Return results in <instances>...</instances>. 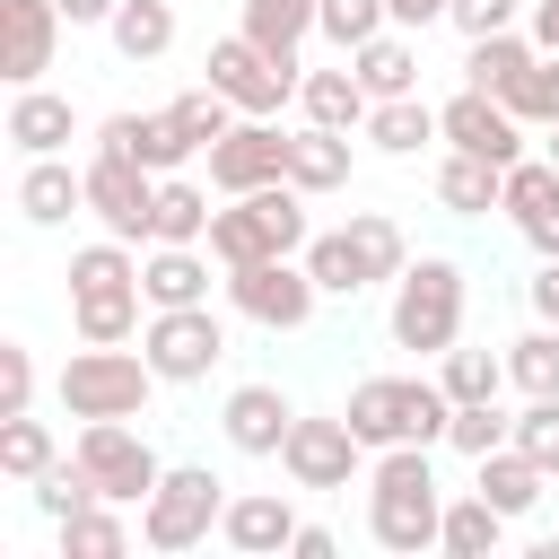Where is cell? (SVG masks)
Returning <instances> with one entry per match:
<instances>
[{"label": "cell", "mask_w": 559, "mask_h": 559, "mask_svg": "<svg viewBox=\"0 0 559 559\" xmlns=\"http://www.w3.org/2000/svg\"><path fill=\"white\" fill-rule=\"evenodd\" d=\"M367 533H376L384 550H402V559L437 550V533H445V489H437L428 445H384V454H376V472H367Z\"/></svg>", "instance_id": "obj_1"}, {"label": "cell", "mask_w": 559, "mask_h": 559, "mask_svg": "<svg viewBox=\"0 0 559 559\" xmlns=\"http://www.w3.org/2000/svg\"><path fill=\"white\" fill-rule=\"evenodd\" d=\"M341 419L358 428L367 454H384V445H437L454 428V393L437 376H367V384H349Z\"/></svg>", "instance_id": "obj_2"}, {"label": "cell", "mask_w": 559, "mask_h": 559, "mask_svg": "<svg viewBox=\"0 0 559 559\" xmlns=\"http://www.w3.org/2000/svg\"><path fill=\"white\" fill-rule=\"evenodd\" d=\"M306 192L297 183H262V192H236L218 218H210V262H271V253H306Z\"/></svg>", "instance_id": "obj_3"}, {"label": "cell", "mask_w": 559, "mask_h": 559, "mask_svg": "<svg viewBox=\"0 0 559 559\" xmlns=\"http://www.w3.org/2000/svg\"><path fill=\"white\" fill-rule=\"evenodd\" d=\"M393 349H419V358H445L463 341V271L445 253H419L402 280H393V314H384Z\"/></svg>", "instance_id": "obj_4"}, {"label": "cell", "mask_w": 559, "mask_h": 559, "mask_svg": "<svg viewBox=\"0 0 559 559\" xmlns=\"http://www.w3.org/2000/svg\"><path fill=\"white\" fill-rule=\"evenodd\" d=\"M157 384H166V376L148 367V349H96V341H87V349L61 367L52 393H61L70 419H140Z\"/></svg>", "instance_id": "obj_5"}, {"label": "cell", "mask_w": 559, "mask_h": 559, "mask_svg": "<svg viewBox=\"0 0 559 559\" xmlns=\"http://www.w3.org/2000/svg\"><path fill=\"white\" fill-rule=\"evenodd\" d=\"M218 515H227V480L210 463H175L140 507V542L148 550H192V542L218 533Z\"/></svg>", "instance_id": "obj_6"}, {"label": "cell", "mask_w": 559, "mask_h": 559, "mask_svg": "<svg viewBox=\"0 0 559 559\" xmlns=\"http://www.w3.org/2000/svg\"><path fill=\"white\" fill-rule=\"evenodd\" d=\"M314 271H306V253H271V262H236L227 271V306L245 314V323H262V332H306L314 323Z\"/></svg>", "instance_id": "obj_7"}, {"label": "cell", "mask_w": 559, "mask_h": 559, "mask_svg": "<svg viewBox=\"0 0 559 559\" xmlns=\"http://www.w3.org/2000/svg\"><path fill=\"white\" fill-rule=\"evenodd\" d=\"M70 454L96 472V489H105L114 507H148V489L166 480L157 445H148L131 419H79V445H70Z\"/></svg>", "instance_id": "obj_8"}, {"label": "cell", "mask_w": 559, "mask_h": 559, "mask_svg": "<svg viewBox=\"0 0 559 559\" xmlns=\"http://www.w3.org/2000/svg\"><path fill=\"white\" fill-rule=\"evenodd\" d=\"M79 175H87V210L105 218V236H122V245H157V175H148L140 157L96 148Z\"/></svg>", "instance_id": "obj_9"}, {"label": "cell", "mask_w": 559, "mask_h": 559, "mask_svg": "<svg viewBox=\"0 0 559 559\" xmlns=\"http://www.w3.org/2000/svg\"><path fill=\"white\" fill-rule=\"evenodd\" d=\"M140 349H148V367H157L166 384H201V376L227 358V323H218L210 306H148Z\"/></svg>", "instance_id": "obj_10"}, {"label": "cell", "mask_w": 559, "mask_h": 559, "mask_svg": "<svg viewBox=\"0 0 559 559\" xmlns=\"http://www.w3.org/2000/svg\"><path fill=\"white\" fill-rule=\"evenodd\" d=\"M210 87H218V96H236V114H280V105L306 87V70H297V61H280V52H262V44L236 26L227 44H210Z\"/></svg>", "instance_id": "obj_11"}, {"label": "cell", "mask_w": 559, "mask_h": 559, "mask_svg": "<svg viewBox=\"0 0 559 559\" xmlns=\"http://www.w3.org/2000/svg\"><path fill=\"white\" fill-rule=\"evenodd\" d=\"M262 183H288V131L271 114H245L227 140H210V192H262Z\"/></svg>", "instance_id": "obj_12"}, {"label": "cell", "mask_w": 559, "mask_h": 559, "mask_svg": "<svg viewBox=\"0 0 559 559\" xmlns=\"http://www.w3.org/2000/svg\"><path fill=\"white\" fill-rule=\"evenodd\" d=\"M280 463H288V480H297V489H349V480H358V463H367V445H358V428H349V419H297V428H288V445H280Z\"/></svg>", "instance_id": "obj_13"}, {"label": "cell", "mask_w": 559, "mask_h": 559, "mask_svg": "<svg viewBox=\"0 0 559 559\" xmlns=\"http://www.w3.org/2000/svg\"><path fill=\"white\" fill-rule=\"evenodd\" d=\"M437 131H445V148H472V157H489V166H515V157H524V122L507 114V96H480V87L445 96V105H437Z\"/></svg>", "instance_id": "obj_14"}, {"label": "cell", "mask_w": 559, "mask_h": 559, "mask_svg": "<svg viewBox=\"0 0 559 559\" xmlns=\"http://www.w3.org/2000/svg\"><path fill=\"white\" fill-rule=\"evenodd\" d=\"M61 0H0V79L9 87H35L61 52Z\"/></svg>", "instance_id": "obj_15"}, {"label": "cell", "mask_w": 559, "mask_h": 559, "mask_svg": "<svg viewBox=\"0 0 559 559\" xmlns=\"http://www.w3.org/2000/svg\"><path fill=\"white\" fill-rule=\"evenodd\" d=\"M507 218L533 253H559V166L550 157H515L507 166Z\"/></svg>", "instance_id": "obj_16"}, {"label": "cell", "mask_w": 559, "mask_h": 559, "mask_svg": "<svg viewBox=\"0 0 559 559\" xmlns=\"http://www.w3.org/2000/svg\"><path fill=\"white\" fill-rule=\"evenodd\" d=\"M218 428H227V445H236V454H280V445H288V428H297V411H288V393H280V384H236V393H227V411H218Z\"/></svg>", "instance_id": "obj_17"}, {"label": "cell", "mask_w": 559, "mask_h": 559, "mask_svg": "<svg viewBox=\"0 0 559 559\" xmlns=\"http://www.w3.org/2000/svg\"><path fill=\"white\" fill-rule=\"evenodd\" d=\"M218 542H227V550H245V559H271V550H288V542H297V507H288L280 489H245V498H227Z\"/></svg>", "instance_id": "obj_18"}, {"label": "cell", "mask_w": 559, "mask_h": 559, "mask_svg": "<svg viewBox=\"0 0 559 559\" xmlns=\"http://www.w3.org/2000/svg\"><path fill=\"white\" fill-rule=\"evenodd\" d=\"M96 148H122V157H140L148 175H175V166L192 157V140L175 131V114H105V122H96Z\"/></svg>", "instance_id": "obj_19"}, {"label": "cell", "mask_w": 559, "mask_h": 559, "mask_svg": "<svg viewBox=\"0 0 559 559\" xmlns=\"http://www.w3.org/2000/svg\"><path fill=\"white\" fill-rule=\"evenodd\" d=\"M70 210H87V175H70V157H26V175H17V218H26V227H61Z\"/></svg>", "instance_id": "obj_20"}, {"label": "cell", "mask_w": 559, "mask_h": 559, "mask_svg": "<svg viewBox=\"0 0 559 559\" xmlns=\"http://www.w3.org/2000/svg\"><path fill=\"white\" fill-rule=\"evenodd\" d=\"M472 472H480L472 489H480V498H489L498 515H533V507H542V489H550V472H542V463H533V454H524L515 437H507L498 454H480Z\"/></svg>", "instance_id": "obj_21"}, {"label": "cell", "mask_w": 559, "mask_h": 559, "mask_svg": "<svg viewBox=\"0 0 559 559\" xmlns=\"http://www.w3.org/2000/svg\"><path fill=\"white\" fill-rule=\"evenodd\" d=\"M297 105H306V122H323V131H367V114H376V96L358 87L349 52H341V70H306Z\"/></svg>", "instance_id": "obj_22"}, {"label": "cell", "mask_w": 559, "mask_h": 559, "mask_svg": "<svg viewBox=\"0 0 559 559\" xmlns=\"http://www.w3.org/2000/svg\"><path fill=\"white\" fill-rule=\"evenodd\" d=\"M349 70H358V87L384 105V96H419V52H411V35L402 26H384V35H367L358 52H349Z\"/></svg>", "instance_id": "obj_23"}, {"label": "cell", "mask_w": 559, "mask_h": 559, "mask_svg": "<svg viewBox=\"0 0 559 559\" xmlns=\"http://www.w3.org/2000/svg\"><path fill=\"white\" fill-rule=\"evenodd\" d=\"M542 61V44L533 35H515V26H498V35H472V52H463V87H480V96H507L524 70Z\"/></svg>", "instance_id": "obj_24"}, {"label": "cell", "mask_w": 559, "mask_h": 559, "mask_svg": "<svg viewBox=\"0 0 559 559\" xmlns=\"http://www.w3.org/2000/svg\"><path fill=\"white\" fill-rule=\"evenodd\" d=\"M70 131H79L70 96H52V87H17V105H9V140H17L26 157H61Z\"/></svg>", "instance_id": "obj_25"}, {"label": "cell", "mask_w": 559, "mask_h": 559, "mask_svg": "<svg viewBox=\"0 0 559 559\" xmlns=\"http://www.w3.org/2000/svg\"><path fill=\"white\" fill-rule=\"evenodd\" d=\"M140 297H148V306H210V262H201V245H157V253L140 262Z\"/></svg>", "instance_id": "obj_26"}, {"label": "cell", "mask_w": 559, "mask_h": 559, "mask_svg": "<svg viewBox=\"0 0 559 559\" xmlns=\"http://www.w3.org/2000/svg\"><path fill=\"white\" fill-rule=\"evenodd\" d=\"M288 183L297 192H341L349 183V131H323V122L288 131Z\"/></svg>", "instance_id": "obj_27"}, {"label": "cell", "mask_w": 559, "mask_h": 559, "mask_svg": "<svg viewBox=\"0 0 559 559\" xmlns=\"http://www.w3.org/2000/svg\"><path fill=\"white\" fill-rule=\"evenodd\" d=\"M437 201H445L454 218H480V210H507V166H489V157H472V148H454V157L437 166Z\"/></svg>", "instance_id": "obj_28"}, {"label": "cell", "mask_w": 559, "mask_h": 559, "mask_svg": "<svg viewBox=\"0 0 559 559\" xmlns=\"http://www.w3.org/2000/svg\"><path fill=\"white\" fill-rule=\"evenodd\" d=\"M140 306H148V297H140V280H131V288H79V297H70V323H79V341L122 349V341L140 332Z\"/></svg>", "instance_id": "obj_29"}, {"label": "cell", "mask_w": 559, "mask_h": 559, "mask_svg": "<svg viewBox=\"0 0 559 559\" xmlns=\"http://www.w3.org/2000/svg\"><path fill=\"white\" fill-rule=\"evenodd\" d=\"M367 140H376L384 157H419V148L445 140V131H437V105H428V96H384V105L367 114Z\"/></svg>", "instance_id": "obj_30"}, {"label": "cell", "mask_w": 559, "mask_h": 559, "mask_svg": "<svg viewBox=\"0 0 559 559\" xmlns=\"http://www.w3.org/2000/svg\"><path fill=\"white\" fill-rule=\"evenodd\" d=\"M507 524H515V515H498L480 489H472V498H445V533H437V550H454V559H489V550L507 542Z\"/></svg>", "instance_id": "obj_31"}, {"label": "cell", "mask_w": 559, "mask_h": 559, "mask_svg": "<svg viewBox=\"0 0 559 559\" xmlns=\"http://www.w3.org/2000/svg\"><path fill=\"white\" fill-rule=\"evenodd\" d=\"M314 17H323V0H245V35L262 52H280V61H297V44L314 35Z\"/></svg>", "instance_id": "obj_32"}, {"label": "cell", "mask_w": 559, "mask_h": 559, "mask_svg": "<svg viewBox=\"0 0 559 559\" xmlns=\"http://www.w3.org/2000/svg\"><path fill=\"white\" fill-rule=\"evenodd\" d=\"M210 192L183 175H157V245H210Z\"/></svg>", "instance_id": "obj_33"}, {"label": "cell", "mask_w": 559, "mask_h": 559, "mask_svg": "<svg viewBox=\"0 0 559 559\" xmlns=\"http://www.w3.org/2000/svg\"><path fill=\"white\" fill-rule=\"evenodd\" d=\"M52 533H61V559H122V550H131V524L114 515V498H96V507L61 515Z\"/></svg>", "instance_id": "obj_34"}, {"label": "cell", "mask_w": 559, "mask_h": 559, "mask_svg": "<svg viewBox=\"0 0 559 559\" xmlns=\"http://www.w3.org/2000/svg\"><path fill=\"white\" fill-rule=\"evenodd\" d=\"M105 35H114V52H122V61H157V52L175 44V9H166V0H122Z\"/></svg>", "instance_id": "obj_35"}, {"label": "cell", "mask_w": 559, "mask_h": 559, "mask_svg": "<svg viewBox=\"0 0 559 559\" xmlns=\"http://www.w3.org/2000/svg\"><path fill=\"white\" fill-rule=\"evenodd\" d=\"M306 271H314L323 297H358V288H376L367 262H358V245H349V227H341V236H306Z\"/></svg>", "instance_id": "obj_36"}, {"label": "cell", "mask_w": 559, "mask_h": 559, "mask_svg": "<svg viewBox=\"0 0 559 559\" xmlns=\"http://www.w3.org/2000/svg\"><path fill=\"white\" fill-rule=\"evenodd\" d=\"M437 384H445L454 402H498V393H507V358H489V349H463V341H454V349L437 358Z\"/></svg>", "instance_id": "obj_37"}, {"label": "cell", "mask_w": 559, "mask_h": 559, "mask_svg": "<svg viewBox=\"0 0 559 559\" xmlns=\"http://www.w3.org/2000/svg\"><path fill=\"white\" fill-rule=\"evenodd\" d=\"M61 454H52V428L35 419V411H9L0 419V472L9 480H35V472H52Z\"/></svg>", "instance_id": "obj_38"}, {"label": "cell", "mask_w": 559, "mask_h": 559, "mask_svg": "<svg viewBox=\"0 0 559 559\" xmlns=\"http://www.w3.org/2000/svg\"><path fill=\"white\" fill-rule=\"evenodd\" d=\"M166 114H175V131H183L192 148H210V140H227V131H236V96H218L210 79H201V87H183Z\"/></svg>", "instance_id": "obj_39"}, {"label": "cell", "mask_w": 559, "mask_h": 559, "mask_svg": "<svg viewBox=\"0 0 559 559\" xmlns=\"http://www.w3.org/2000/svg\"><path fill=\"white\" fill-rule=\"evenodd\" d=\"M349 245H358L367 280H402V271H411V245H402V227H393L384 210H358V218H349Z\"/></svg>", "instance_id": "obj_40"}, {"label": "cell", "mask_w": 559, "mask_h": 559, "mask_svg": "<svg viewBox=\"0 0 559 559\" xmlns=\"http://www.w3.org/2000/svg\"><path fill=\"white\" fill-rule=\"evenodd\" d=\"M26 489H35V515H52V524H61V515H79V507H96V498H105V489H96V472H87V463H79V454H70V463H52V472H35V480H26Z\"/></svg>", "instance_id": "obj_41"}, {"label": "cell", "mask_w": 559, "mask_h": 559, "mask_svg": "<svg viewBox=\"0 0 559 559\" xmlns=\"http://www.w3.org/2000/svg\"><path fill=\"white\" fill-rule=\"evenodd\" d=\"M507 384H515V393H559V323L507 341Z\"/></svg>", "instance_id": "obj_42"}, {"label": "cell", "mask_w": 559, "mask_h": 559, "mask_svg": "<svg viewBox=\"0 0 559 559\" xmlns=\"http://www.w3.org/2000/svg\"><path fill=\"white\" fill-rule=\"evenodd\" d=\"M507 114H515L524 131H550V122H559V52H542V61L507 87Z\"/></svg>", "instance_id": "obj_43"}, {"label": "cell", "mask_w": 559, "mask_h": 559, "mask_svg": "<svg viewBox=\"0 0 559 559\" xmlns=\"http://www.w3.org/2000/svg\"><path fill=\"white\" fill-rule=\"evenodd\" d=\"M507 437H515V419H507L498 402H454V428H445V445H454V454H472V463H480V454H498Z\"/></svg>", "instance_id": "obj_44"}, {"label": "cell", "mask_w": 559, "mask_h": 559, "mask_svg": "<svg viewBox=\"0 0 559 559\" xmlns=\"http://www.w3.org/2000/svg\"><path fill=\"white\" fill-rule=\"evenodd\" d=\"M393 26V9L384 0H323V17H314V35H332L341 52H358L367 35H384Z\"/></svg>", "instance_id": "obj_45"}, {"label": "cell", "mask_w": 559, "mask_h": 559, "mask_svg": "<svg viewBox=\"0 0 559 559\" xmlns=\"http://www.w3.org/2000/svg\"><path fill=\"white\" fill-rule=\"evenodd\" d=\"M515 445L559 480V393H524V411H515Z\"/></svg>", "instance_id": "obj_46"}, {"label": "cell", "mask_w": 559, "mask_h": 559, "mask_svg": "<svg viewBox=\"0 0 559 559\" xmlns=\"http://www.w3.org/2000/svg\"><path fill=\"white\" fill-rule=\"evenodd\" d=\"M9 411H35V358H26V341H0V419Z\"/></svg>", "instance_id": "obj_47"}, {"label": "cell", "mask_w": 559, "mask_h": 559, "mask_svg": "<svg viewBox=\"0 0 559 559\" xmlns=\"http://www.w3.org/2000/svg\"><path fill=\"white\" fill-rule=\"evenodd\" d=\"M515 9H524V0H445V17L463 26V44H472V35H498V26H515Z\"/></svg>", "instance_id": "obj_48"}, {"label": "cell", "mask_w": 559, "mask_h": 559, "mask_svg": "<svg viewBox=\"0 0 559 559\" xmlns=\"http://www.w3.org/2000/svg\"><path fill=\"white\" fill-rule=\"evenodd\" d=\"M524 297H533V314H542V323H559V253H542V271L524 280Z\"/></svg>", "instance_id": "obj_49"}, {"label": "cell", "mask_w": 559, "mask_h": 559, "mask_svg": "<svg viewBox=\"0 0 559 559\" xmlns=\"http://www.w3.org/2000/svg\"><path fill=\"white\" fill-rule=\"evenodd\" d=\"M114 9H122V0H61L70 26H114Z\"/></svg>", "instance_id": "obj_50"}, {"label": "cell", "mask_w": 559, "mask_h": 559, "mask_svg": "<svg viewBox=\"0 0 559 559\" xmlns=\"http://www.w3.org/2000/svg\"><path fill=\"white\" fill-rule=\"evenodd\" d=\"M533 44L559 52V0H533Z\"/></svg>", "instance_id": "obj_51"}, {"label": "cell", "mask_w": 559, "mask_h": 559, "mask_svg": "<svg viewBox=\"0 0 559 559\" xmlns=\"http://www.w3.org/2000/svg\"><path fill=\"white\" fill-rule=\"evenodd\" d=\"M393 9V26H428V17H445V0H384Z\"/></svg>", "instance_id": "obj_52"}, {"label": "cell", "mask_w": 559, "mask_h": 559, "mask_svg": "<svg viewBox=\"0 0 559 559\" xmlns=\"http://www.w3.org/2000/svg\"><path fill=\"white\" fill-rule=\"evenodd\" d=\"M288 550H297V559H332V533H323V524H297V542H288Z\"/></svg>", "instance_id": "obj_53"}, {"label": "cell", "mask_w": 559, "mask_h": 559, "mask_svg": "<svg viewBox=\"0 0 559 559\" xmlns=\"http://www.w3.org/2000/svg\"><path fill=\"white\" fill-rule=\"evenodd\" d=\"M550 166H559V122H550Z\"/></svg>", "instance_id": "obj_54"}]
</instances>
